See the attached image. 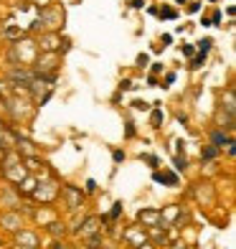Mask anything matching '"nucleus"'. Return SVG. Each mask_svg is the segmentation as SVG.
<instances>
[{"label": "nucleus", "instance_id": "30", "mask_svg": "<svg viewBox=\"0 0 236 249\" xmlns=\"http://www.w3.org/2000/svg\"><path fill=\"white\" fill-rule=\"evenodd\" d=\"M160 69H163V66H160V64H155V66H152V74H150V76H157V74H160Z\"/></svg>", "mask_w": 236, "mask_h": 249}, {"label": "nucleus", "instance_id": "15", "mask_svg": "<svg viewBox=\"0 0 236 249\" xmlns=\"http://www.w3.org/2000/svg\"><path fill=\"white\" fill-rule=\"evenodd\" d=\"M211 43H213L211 38H203V41H198V53H201V56H206V53L211 51Z\"/></svg>", "mask_w": 236, "mask_h": 249}, {"label": "nucleus", "instance_id": "25", "mask_svg": "<svg viewBox=\"0 0 236 249\" xmlns=\"http://www.w3.org/2000/svg\"><path fill=\"white\" fill-rule=\"evenodd\" d=\"M119 89H122V92H127V89H132V82H130V79H125V82L119 84Z\"/></svg>", "mask_w": 236, "mask_h": 249}, {"label": "nucleus", "instance_id": "11", "mask_svg": "<svg viewBox=\"0 0 236 249\" xmlns=\"http://www.w3.org/2000/svg\"><path fill=\"white\" fill-rule=\"evenodd\" d=\"M150 124H152L155 130H160V127H163V109H157V107H155V109L150 112Z\"/></svg>", "mask_w": 236, "mask_h": 249}, {"label": "nucleus", "instance_id": "12", "mask_svg": "<svg viewBox=\"0 0 236 249\" xmlns=\"http://www.w3.org/2000/svg\"><path fill=\"white\" fill-rule=\"evenodd\" d=\"M122 211H125V206H122V203L117 201L115 206H112V211H109V216H104L102 221H115V219H119V213H122Z\"/></svg>", "mask_w": 236, "mask_h": 249}, {"label": "nucleus", "instance_id": "13", "mask_svg": "<svg viewBox=\"0 0 236 249\" xmlns=\"http://www.w3.org/2000/svg\"><path fill=\"white\" fill-rule=\"evenodd\" d=\"M216 155H219V148H213V145H208L206 150H201V160H213Z\"/></svg>", "mask_w": 236, "mask_h": 249}, {"label": "nucleus", "instance_id": "16", "mask_svg": "<svg viewBox=\"0 0 236 249\" xmlns=\"http://www.w3.org/2000/svg\"><path fill=\"white\" fill-rule=\"evenodd\" d=\"M175 168H178V171H185V168H188V158L185 155H175Z\"/></svg>", "mask_w": 236, "mask_h": 249}, {"label": "nucleus", "instance_id": "6", "mask_svg": "<svg viewBox=\"0 0 236 249\" xmlns=\"http://www.w3.org/2000/svg\"><path fill=\"white\" fill-rule=\"evenodd\" d=\"M122 236H125V242H127L130 247H135V249H137L140 244H145V242H148V234H145V229H142V226H132V229H127V231L122 234Z\"/></svg>", "mask_w": 236, "mask_h": 249}, {"label": "nucleus", "instance_id": "19", "mask_svg": "<svg viewBox=\"0 0 236 249\" xmlns=\"http://www.w3.org/2000/svg\"><path fill=\"white\" fill-rule=\"evenodd\" d=\"M140 158H142L145 163H150V168H157V158H155V155H148V153H145V155H140Z\"/></svg>", "mask_w": 236, "mask_h": 249}, {"label": "nucleus", "instance_id": "31", "mask_svg": "<svg viewBox=\"0 0 236 249\" xmlns=\"http://www.w3.org/2000/svg\"><path fill=\"white\" fill-rule=\"evenodd\" d=\"M53 249H69V247H66L64 242H56V244H53Z\"/></svg>", "mask_w": 236, "mask_h": 249}, {"label": "nucleus", "instance_id": "35", "mask_svg": "<svg viewBox=\"0 0 236 249\" xmlns=\"http://www.w3.org/2000/svg\"><path fill=\"white\" fill-rule=\"evenodd\" d=\"M178 3H185V0H178Z\"/></svg>", "mask_w": 236, "mask_h": 249}, {"label": "nucleus", "instance_id": "5", "mask_svg": "<svg viewBox=\"0 0 236 249\" xmlns=\"http://www.w3.org/2000/svg\"><path fill=\"white\" fill-rule=\"evenodd\" d=\"M137 221L142 224V229H152V226H157V221H160V209H140Z\"/></svg>", "mask_w": 236, "mask_h": 249}, {"label": "nucleus", "instance_id": "10", "mask_svg": "<svg viewBox=\"0 0 236 249\" xmlns=\"http://www.w3.org/2000/svg\"><path fill=\"white\" fill-rule=\"evenodd\" d=\"M229 140H231V138H229L223 130H213V132H211V145H213V148H219V150L223 148V145H229Z\"/></svg>", "mask_w": 236, "mask_h": 249}, {"label": "nucleus", "instance_id": "1", "mask_svg": "<svg viewBox=\"0 0 236 249\" xmlns=\"http://www.w3.org/2000/svg\"><path fill=\"white\" fill-rule=\"evenodd\" d=\"M56 196H59V186H56L53 180H38L36 191L31 194V198L41 201V206H51V203L56 201Z\"/></svg>", "mask_w": 236, "mask_h": 249}, {"label": "nucleus", "instance_id": "20", "mask_svg": "<svg viewBox=\"0 0 236 249\" xmlns=\"http://www.w3.org/2000/svg\"><path fill=\"white\" fill-rule=\"evenodd\" d=\"M170 41H173V36H170V33H165V36L160 38V43H157V49H165V46H170Z\"/></svg>", "mask_w": 236, "mask_h": 249}, {"label": "nucleus", "instance_id": "2", "mask_svg": "<svg viewBox=\"0 0 236 249\" xmlns=\"http://www.w3.org/2000/svg\"><path fill=\"white\" fill-rule=\"evenodd\" d=\"M59 196L64 198V206H66V211H76L79 206L84 203V191L82 188H76V186H59Z\"/></svg>", "mask_w": 236, "mask_h": 249}, {"label": "nucleus", "instance_id": "4", "mask_svg": "<svg viewBox=\"0 0 236 249\" xmlns=\"http://www.w3.org/2000/svg\"><path fill=\"white\" fill-rule=\"evenodd\" d=\"M16 244L26 247V249H38V247H41V239H38V236L33 234L31 229H18V231H16Z\"/></svg>", "mask_w": 236, "mask_h": 249}, {"label": "nucleus", "instance_id": "33", "mask_svg": "<svg viewBox=\"0 0 236 249\" xmlns=\"http://www.w3.org/2000/svg\"><path fill=\"white\" fill-rule=\"evenodd\" d=\"M10 249H26V247H20V244H13V247H10Z\"/></svg>", "mask_w": 236, "mask_h": 249}, {"label": "nucleus", "instance_id": "32", "mask_svg": "<svg viewBox=\"0 0 236 249\" xmlns=\"http://www.w3.org/2000/svg\"><path fill=\"white\" fill-rule=\"evenodd\" d=\"M152 247H155V244H150V242H145V244H140L137 249H152Z\"/></svg>", "mask_w": 236, "mask_h": 249}, {"label": "nucleus", "instance_id": "7", "mask_svg": "<svg viewBox=\"0 0 236 249\" xmlns=\"http://www.w3.org/2000/svg\"><path fill=\"white\" fill-rule=\"evenodd\" d=\"M43 229H46L51 236H56V239H64V236H66V224H64V221H59V219H53L51 224L43 226Z\"/></svg>", "mask_w": 236, "mask_h": 249}, {"label": "nucleus", "instance_id": "3", "mask_svg": "<svg viewBox=\"0 0 236 249\" xmlns=\"http://www.w3.org/2000/svg\"><path fill=\"white\" fill-rule=\"evenodd\" d=\"M0 224H3L8 231H18L20 226H23L20 211H18V209H8V211H3V213H0Z\"/></svg>", "mask_w": 236, "mask_h": 249}, {"label": "nucleus", "instance_id": "17", "mask_svg": "<svg viewBox=\"0 0 236 249\" xmlns=\"http://www.w3.org/2000/svg\"><path fill=\"white\" fill-rule=\"evenodd\" d=\"M203 61H206V56H193V61H190V69H201V66H203Z\"/></svg>", "mask_w": 236, "mask_h": 249}, {"label": "nucleus", "instance_id": "24", "mask_svg": "<svg viewBox=\"0 0 236 249\" xmlns=\"http://www.w3.org/2000/svg\"><path fill=\"white\" fill-rule=\"evenodd\" d=\"M181 51H183V56H196V49L193 46H183Z\"/></svg>", "mask_w": 236, "mask_h": 249}, {"label": "nucleus", "instance_id": "23", "mask_svg": "<svg viewBox=\"0 0 236 249\" xmlns=\"http://www.w3.org/2000/svg\"><path fill=\"white\" fill-rule=\"evenodd\" d=\"M173 82H175V74L170 71V74H165V84H163V87H170Z\"/></svg>", "mask_w": 236, "mask_h": 249}, {"label": "nucleus", "instance_id": "14", "mask_svg": "<svg viewBox=\"0 0 236 249\" xmlns=\"http://www.w3.org/2000/svg\"><path fill=\"white\" fill-rule=\"evenodd\" d=\"M157 16L165 18V20H175V18H178V13H175L173 8H160V10H157Z\"/></svg>", "mask_w": 236, "mask_h": 249}, {"label": "nucleus", "instance_id": "22", "mask_svg": "<svg viewBox=\"0 0 236 249\" xmlns=\"http://www.w3.org/2000/svg\"><path fill=\"white\" fill-rule=\"evenodd\" d=\"M137 66H140V69H142V66H148V53H140L137 56Z\"/></svg>", "mask_w": 236, "mask_h": 249}, {"label": "nucleus", "instance_id": "18", "mask_svg": "<svg viewBox=\"0 0 236 249\" xmlns=\"http://www.w3.org/2000/svg\"><path fill=\"white\" fill-rule=\"evenodd\" d=\"M132 107H135V109H142V112H145V109H150V105H148L145 99H135V102H132Z\"/></svg>", "mask_w": 236, "mask_h": 249}, {"label": "nucleus", "instance_id": "26", "mask_svg": "<svg viewBox=\"0 0 236 249\" xmlns=\"http://www.w3.org/2000/svg\"><path fill=\"white\" fill-rule=\"evenodd\" d=\"M188 10H190V13H198V10H201V3H190Z\"/></svg>", "mask_w": 236, "mask_h": 249}, {"label": "nucleus", "instance_id": "8", "mask_svg": "<svg viewBox=\"0 0 236 249\" xmlns=\"http://www.w3.org/2000/svg\"><path fill=\"white\" fill-rule=\"evenodd\" d=\"M152 180H155V183H168V186H178V173H173V171H168V173H160V171H155V173H152Z\"/></svg>", "mask_w": 236, "mask_h": 249}, {"label": "nucleus", "instance_id": "21", "mask_svg": "<svg viewBox=\"0 0 236 249\" xmlns=\"http://www.w3.org/2000/svg\"><path fill=\"white\" fill-rule=\"evenodd\" d=\"M112 158H115V163H122V160H125V150H115Z\"/></svg>", "mask_w": 236, "mask_h": 249}, {"label": "nucleus", "instance_id": "28", "mask_svg": "<svg viewBox=\"0 0 236 249\" xmlns=\"http://www.w3.org/2000/svg\"><path fill=\"white\" fill-rule=\"evenodd\" d=\"M94 188H97V183H94V180H92V178H89V180H86V191H89V194H92V191H94Z\"/></svg>", "mask_w": 236, "mask_h": 249}, {"label": "nucleus", "instance_id": "36", "mask_svg": "<svg viewBox=\"0 0 236 249\" xmlns=\"http://www.w3.org/2000/svg\"><path fill=\"white\" fill-rule=\"evenodd\" d=\"M0 247H3V239H0Z\"/></svg>", "mask_w": 236, "mask_h": 249}, {"label": "nucleus", "instance_id": "29", "mask_svg": "<svg viewBox=\"0 0 236 249\" xmlns=\"http://www.w3.org/2000/svg\"><path fill=\"white\" fill-rule=\"evenodd\" d=\"M130 5H132V8H142L145 0H130Z\"/></svg>", "mask_w": 236, "mask_h": 249}, {"label": "nucleus", "instance_id": "34", "mask_svg": "<svg viewBox=\"0 0 236 249\" xmlns=\"http://www.w3.org/2000/svg\"><path fill=\"white\" fill-rule=\"evenodd\" d=\"M71 249H86V244H82V247H71Z\"/></svg>", "mask_w": 236, "mask_h": 249}, {"label": "nucleus", "instance_id": "27", "mask_svg": "<svg viewBox=\"0 0 236 249\" xmlns=\"http://www.w3.org/2000/svg\"><path fill=\"white\" fill-rule=\"evenodd\" d=\"M127 138H135V124L127 122Z\"/></svg>", "mask_w": 236, "mask_h": 249}, {"label": "nucleus", "instance_id": "9", "mask_svg": "<svg viewBox=\"0 0 236 249\" xmlns=\"http://www.w3.org/2000/svg\"><path fill=\"white\" fill-rule=\"evenodd\" d=\"M97 224H102V219L89 216V219L84 221V226L79 229V234H82V236H92V234H97V231H99V229H97Z\"/></svg>", "mask_w": 236, "mask_h": 249}]
</instances>
